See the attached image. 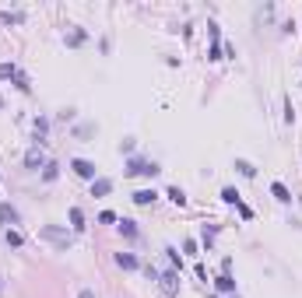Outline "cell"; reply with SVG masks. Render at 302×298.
Listing matches in <instances>:
<instances>
[{"label":"cell","mask_w":302,"mask_h":298,"mask_svg":"<svg viewBox=\"0 0 302 298\" xmlns=\"http://www.w3.org/2000/svg\"><path fill=\"white\" fill-rule=\"evenodd\" d=\"M162 169L155 165V162H144V158H130L127 162V169H123V175H148V179H155Z\"/></svg>","instance_id":"1"},{"label":"cell","mask_w":302,"mask_h":298,"mask_svg":"<svg viewBox=\"0 0 302 298\" xmlns=\"http://www.w3.org/2000/svg\"><path fill=\"white\" fill-rule=\"evenodd\" d=\"M70 172L81 175V179H92V182L99 179V175H95V165H92L88 158H74V162H70Z\"/></svg>","instance_id":"2"},{"label":"cell","mask_w":302,"mask_h":298,"mask_svg":"<svg viewBox=\"0 0 302 298\" xmlns=\"http://www.w3.org/2000/svg\"><path fill=\"white\" fill-rule=\"evenodd\" d=\"M158 281H162V291H165L169 298H176V295H179V274H176V270H169V274H162Z\"/></svg>","instance_id":"3"},{"label":"cell","mask_w":302,"mask_h":298,"mask_svg":"<svg viewBox=\"0 0 302 298\" xmlns=\"http://www.w3.org/2000/svg\"><path fill=\"white\" fill-rule=\"evenodd\" d=\"M43 239L56 242L60 249H67V246H70V235H67V232H60V228H43Z\"/></svg>","instance_id":"4"},{"label":"cell","mask_w":302,"mask_h":298,"mask_svg":"<svg viewBox=\"0 0 302 298\" xmlns=\"http://www.w3.org/2000/svg\"><path fill=\"white\" fill-rule=\"evenodd\" d=\"M109 193H112V179L99 175V179L92 182V197H109Z\"/></svg>","instance_id":"5"},{"label":"cell","mask_w":302,"mask_h":298,"mask_svg":"<svg viewBox=\"0 0 302 298\" xmlns=\"http://www.w3.org/2000/svg\"><path fill=\"white\" fill-rule=\"evenodd\" d=\"M25 165L28 169H46V155L39 151V147H32V151L25 155Z\"/></svg>","instance_id":"6"},{"label":"cell","mask_w":302,"mask_h":298,"mask_svg":"<svg viewBox=\"0 0 302 298\" xmlns=\"http://www.w3.org/2000/svg\"><path fill=\"white\" fill-rule=\"evenodd\" d=\"M116 267H123V270H137V267H141V259H137L134 253H116Z\"/></svg>","instance_id":"7"},{"label":"cell","mask_w":302,"mask_h":298,"mask_svg":"<svg viewBox=\"0 0 302 298\" xmlns=\"http://www.w3.org/2000/svg\"><path fill=\"white\" fill-rule=\"evenodd\" d=\"M130 200H134L137 207H148V204H155V200H158V193H155V190H137Z\"/></svg>","instance_id":"8"},{"label":"cell","mask_w":302,"mask_h":298,"mask_svg":"<svg viewBox=\"0 0 302 298\" xmlns=\"http://www.w3.org/2000/svg\"><path fill=\"white\" fill-rule=\"evenodd\" d=\"M214 288L225 291V295H236V281H232V274H221V277L214 281Z\"/></svg>","instance_id":"9"},{"label":"cell","mask_w":302,"mask_h":298,"mask_svg":"<svg viewBox=\"0 0 302 298\" xmlns=\"http://www.w3.org/2000/svg\"><path fill=\"white\" fill-rule=\"evenodd\" d=\"M271 193H274V200L292 204V193H288V186H285V182H271Z\"/></svg>","instance_id":"10"},{"label":"cell","mask_w":302,"mask_h":298,"mask_svg":"<svg viewBox=\"0 0 302 298\" xmlns=\"http://www.w3.org/2000/svg\"><path fill=\"white\" fill-rule=\"evenodd\" d=\"M0 221H4V225H18V211L11 204H0Z\"/></svg>","instance_id":"11"},{"label":"cell","mask_w":302,"mask_h":298,"mask_svg":"<svg viewBox=\"0 0 302 298\" xmlns=\"http://www.w3.org/2000/svg\"><path fill=\"white\" fill-rule=\"evenodd\" d=\"M120 232H123L127 239H137V221H130V217H123V221H120Z\"/></svg>","instance_id":"12"},{"label":"cell","mask_w":302,"mask_h":298,"mask_svg":"<svg viewBox=\"0 0 302 298\" xmlns=\"http://www.w3.org/2000/svg\"><path fill=\"white\" fill-rule=\"evenodd\" d=\"M169 200H172L176 207H186V193L179 190V186H169Z\"/></svg>","instance_id":"13"},{"label":"cell","mask_w":302,"mask_h":298,"mask_svg":"<svg viewBox=\"0 0 302 298\" xmlns=\"http://www.w3.org/2000/svg\"><path fill=\"white\" fill-rule=\"evenodd\" d=\"M236 169H239V175H246V179H253V175H256V169H253L246 158H236Z\"/></svg>","instance_id":"14"},{"label":"cell","mask_w":302,"mask_h":298,"mask_svg":"<svg viewBox=\"0 0 302 298\" xmlns=\"http://www.w3.org/2000/svg\"><path fill=\"white\" fill-rule=\"evenodd\" d=\"M70 228H85V214H81V207H70Z\"/></svg>","instance_id":"15"},{"label":"cell","mask_w":302,"mask_h":298,"mask_svg":"<svg viewBox=\"0 0 302 298\" xmlns=\"http://www.w3.org/2000/svg\"><path fill=\"white\" fill-rule=\"evenodd\" d=\"M165 256H169V263H172V267H179V270H183V256L176 253V246H165Z\"/></svg>","instance_id":"16"},{"label":"cell","mask_w":302,"mask_h":298,"mask_svg":"<svg viewBox=\"0 0 302 298\" xmlns=\"http://www.w3.org/2000/svg\"><path fill=\"white\" fill-rule=\"evenodd\" d=\"M14 74H18V67H14V63H0V81H7V78L14 81Z\"/></svg>","instance_id":"17"},{"label":"cell","mask_w":302,"mask_h":298,"mask_svg":"<svg viewBox=\"0 0 302 298\" xmlns=\"http://www.w3.org/2000/svg\"><path fill=\"white\" fill-rule=\"evenodd\" d=\"M221 200H225V204H239V193L232 190V186H225V190H221Z\"/></svg>","instance_id":"18"},{"label":"cell","mask_w":302,"mask_h":298,"mask_svg":"<svg viewBox=\"0 0 302 298\" xmlns=\"http://www.w3.org/2000/svg\"><path fill=\"white\" fill-rule=\"evenodd\" d=\"M214 235H218V228H214V225H211V228L204 225V235H201V242H204V246L211 249V242H214Z\"/></svg>","instance_id":"19"},{"label":"cell","mask_w":302,"mask_h":298,"mask_svg":"<svg viewBox=\"0 0 302 298\" xmlns=\"http://www.w3.org/2000/svg\"><path fill=\"white\" fill-rule=\"evenodd\" d=\"M4 239H7V246H21V242H25V235H21V232H14V228H7V235H4Z\"/></svg>","instance_id":"20"},{"label":"cell","mask_w":302,"mask_h":298,"mask_svg":"<svg viewBox=\"0 0 302 298\" xmlns=\"http://www.w3.org/2000/svg\"><path fill=\"white\" fill-rule=\"evenodd\" d=\"M14 85H18V91H32V85H28V78H25V74H21V70L14 74Z\"/></svg>","instance_id":"21"},{"label":"cell","mask_w":302,"mask_h":298,"mask_svg":"<svg viewBox=\"0 0 302 298\" xmlns=\"http://www.w3.org/2000/svg\"><path fill=\"white\" fill-rule=\"evenodd\" d=\"M81 43H85V32H81V28L67 35V46H81Z\"/></svg>","instance_id":"22"},{"label":"cell","mask_w":302,"mask_h":298,"mask_svg":"<svg viewBox=\"0 0 302 298\" xmlns=\"http://www.w3.org/2000/svg\"><path fill=\"white\" fill-rule=\"evenodd\" d=\"M56 169H60V165L46 162V169H43V179H46V182H53V179H56Z\"/></svg>","instance_id":"23"},{"label":"cell","mask_w":302,"mask_h":298,"mask_svg":"<svg viewBox=\"0 0 302 298\" xmlns=\"http://www.w3.org/2000/svg\"><path fill=\"white\" fill-rule=\"evenodd\" d=\"M46 130H50V123H46V120H35V137L43 140V137H46Z\"/></svg>","instance_id":"24"},{"label":"cell","mask_w":302,"mask_h":298,"mask_svg":"<svg viewBox=\"0 0 302 298\" xmlns=\"http://www.w3.org/2000/svg\"><path fill=\"white\" fill-rule=\"evenodd\" d=\"M21 18H25V14H18V11H4V14H0V21H7V25H11V21H21Z\"/></svg>","instance_id":"25"},{"label":"cell","mask_w":302,"mask_h":298,"mask_svg":"<svg viewBox=\"0 0 302 298\" xmlns=\"http://www.w3.org/2000/svg\"><path fill=\"white\" fill-rule=\"evenodd\" d=\"M99 221H102V225H112V221H120V217L112 214V211H102V214H99Z\"/></svg>","instance_id":"26"},{"label":"cell","mask_w":302,"mask_h":298,"mask_svg":"<svg viewBox=\"0 0 302 298\" xmlns=\"http://www.w3.org/2000/svg\"><path fill=\"white\" fill-rule=\"evenodd\" d=\"M207 60H221V46H218V43H211V49H207Z\"/></svg>","instance_id":"27"},{"label":"cell","mask_w":302,"mask_h":298,"mask_svg":"<svg viewBox=\"0 0 302 298\" xmlns=\"http://www.w3.org/2000/svg\"><path fill=\"white\" fill-rule=\"evenodd\" d=\"M236 211H239V214H243V217H246V221H250V217H253V211H250V207H246V204H243V200H239V204H236Z\"/></svg>","instance_id":"28"},{"label":"cell","mask_w":302,"mask_h":298,"mask_svg":"<svg viewBox=\"0 0 302 298\" xmlns=\"http://www.w3.org/2000/svg\"><path fill=\"white\" fill-rule=\"evenodd\" d=\"M78 298H95V291H92V288H85V291H78Z\"/></svg>","instance_id":"29"},{"label":"cell","mask_w":302,"mask_h":298,"mask_svg":"<svg viewBox=\"0 0 302 298\" xmlns=\"http://www.w3.org/2000/svg\"><path fill=\"white\" fill-rule=\"evenodd\" d=\"M232 298H239V295H232Z\"/></svg>","instance_id":"30"},{"label":"cell","mask_w":302,"mask_h":298,"mask_svg":"<svg viewBox=\"0 0 302 298\" xmlns=\"http://www.w3.org/2000/svg\"><path fill=\"white\" fill-rule=\"evenodd\" d=\"M0 105H4V102H0Z\"/></svg>","instance_id":"31"}]
</instances>
